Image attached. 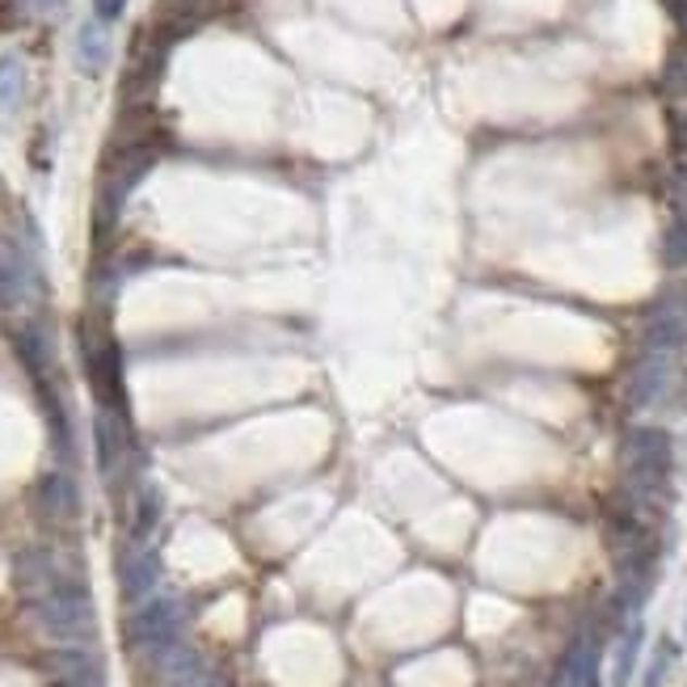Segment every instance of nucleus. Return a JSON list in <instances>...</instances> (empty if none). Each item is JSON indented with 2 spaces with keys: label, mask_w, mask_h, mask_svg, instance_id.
Masks as SVG:
<instances>
[{
  "label": "nucleus",
  "mask_w": 687,
  "mask_h": 687,
  "mask_svg": "<svg viewBox=\"0 0 687 687\" xmlns=\"http://www.w3.org/2000/svg\"><path fill=\"white\" fill-rule=\"evenodd\" d=\"M127 641L143 662H152L157 653L177 646L182 641V603L177 599H143L127 620Z\"/></svg>",
  "instance_id": "obj_2"
},
{
  "label": "nucleus",
  "mask_w": 687,
  "mask_h": 687,
  "mask_svg": "<svg viewBox=\"0 0 687 687\" xmlns=\"http://www.w3.org/2000/svg\"><path fill=\"white\" fill-rule=\"evenodd\" d=\"M675 658H679V646H675L671 637H662V641H658V650H653V658H650V671H646V687L666 684V675H671Z\"/></svg>",
  "instance_id": "obj_19"
},
{
  "label": "nucleus",
  "mask_w": 687,
  "mask_h": 687,
  "mask_svg": "<svg viewBox=\"0 0 687 687\" xmlns=\"http://www.w3.org/2000/svg\"><path fill=\"white\" fill-rule=\"evenodd\" d=\"M26 4H30V9H38V13H55L64 0H26Z\"/></svg>",
  "instance_id": "obj_22"
},
{
  "label": "nucleus",
  "mask_w": 687,
  "mask_h": 687,
  "mask_svg": "<svg viewBox=\"0 0 687 687\" xmlns=\"http://www.w3.org/2000/svg\"><path fill=\"white\" fill-rule=\"evenodd\" d=\"M47 671L51 687H105L102 658L85 646H60L55 653H47Z\"/></svg>",
  "instance_id": "obj_7"
},
{
  "label": "nucleus",
  "mask_w": 687,
  "mask_h": 687,
  "mask_svg": "<svg viewBox=\"0 0 687 687\" xmlns=\"http://www.w3.org/2000/svg\"><path fill=\"white\" fill-rule=\"evenodd\" d=\"M13 350H17V359H22V367L30 372L35 384H47V338L38 334L35 325H22V329H13Z\"/></svg>",
  "instance_id": "obj_13"
},
{
  "label": "nucleus",
  "mask_w": 687,
  "mask_h": 687,
  "mask_svg": "<svg viewBox=\"0 0 687 687\" xmlns=\"http://www.w3.org/2000/svg\"><path fill=\"white\" fill-rule=\"evenodd\" d=\"M93 439H98V469H102L105 482H114L127 464V422L118 410L98 413V426H93Z\"/></svg>",
  "instance_id": "obj_9"
},
{
  "label": "nucleus",
  "mask_w": 687,
  "mask_h": 687,
  "mask_svg": "<svg viewBox=\"0 0 687 687\" xmlns=\"http://www.w3.org/2000/svg\"><path fill=\"white\" fill-rule=\"evenodd\" d=\"M26 608H30L38 628L64 646H85L98 633V612H93V599H89L85 583H68L51 595H38Z\"/></svg>",
  "instance_id": "obj_1"
},
{
  "label": "nucleus",
  "mask_w": 687,
  "mask_h": 687,
  "mask_svg": "<svg viewBox=\"0 0 687 687\" xmlns=\"http://www.w3.org/2000/svg\"><path fill=\"white\" fill-rule=\"evenodd\" d=\"M641 641H646V624L633 620L620 637V650H616V666H612V687H628L633 671H637V658H641Z\"/></svg>",
  "instance_id": "obj_14"
},
{
  "label": "nucleus",
  "mask_w": 687,
  "mask_h": 687,
  "mask_svg": "<svg viewBox=\"0 0 687 687\" xmlns=\"http://www.w3.org/2000/svg\"><path fill=\"white\" fill-rule=\"evenodd\" d=\"M662 85L666 93L675 98H687V42H679L671 55H666V68H662Z\"/></svg>",
  "instance_id": "obj_18"
},
{
  "label": "nucleus",
  "mask_w": 687,
  "mask_h": 687,
  "mask_svg": "<svg viewBox=\"0 0 687 687\" xmlns=\"http://www.w3.org/2000/svg\"><path fill=\"white\" fill-rule=\"evenodd\" d=\"M26 93V68L17 55H0V105H17Z\"/></svg>",
  "instance_id": "obj_16"
},
{
  "label": "nucleus",
  "mask_w": 687,
  "mask_h": 687,
  "mask_svg": "<svg viewBox=\"0 0 687 687\" xmlns=\"http://www.w3.org/2000/svg\"><path fill=\"white\" fill-rule=\"evenodd\" d=\"M85 372L93 392L102 397V410L123 413V354L110 338H85Z\"/></svg>",
  "instance_id": "obj_5"
},
{
  "label": "nucleus",
  "mask_w": 687,
  "mask_h": 687,
  "mask_svg": "<svg viewBox=\"0 0 687 687\" xmlns=\"http://www.w3.org/2000/svg\"><path fill=\"white\" fill-rule=\"evenodd\" d=\"M662 262H666L671 271H684L687 266V220L684 215H675V224H666V233H662Z\"/></svg>",
  "instance_id": "obj_17"
},
{
  "label": "nucleus",
  "mask_w": 687,
  "mask_h": 687,
  "mask_svg": "<svg viewBox=\"0 0 687 687\" xmlns=\"http://www.w3.org/2000/svg\"><path fill=\"white\" fill-rule=\"evenodd\" d=\"M38 511L47 523H72L76 511H80V494H76V482H72L68 473H47L42 482H38Z\"/></svg>",
  "instance_id": "obj_10"
},
{
  "label": "nucleus",
  "mask_w": 687,
  "mask_h": 687,
  "mask_svg": "<svg viewBox=\"0 0 687 687\" xmlns=\"http://www.w3.org/2000/svg\"><path fill=\"white\" fill-rule=\"evenodd\" d=\"M35 291V271L26 262V253L13 241L0 237V309H22Z\"/></svg>",
  "instance_id": "obj_8"
},
{
  "label": "nucleus",
  "mask_w": 687,
  "mask_h": 687,
  "mask_svg": "<svg viewBox=\"0 0 687 687\" xmlns=\"http://www.w3.org/2000/svg\"><path fill=\"white\" fill-rule=\"evenodd\" d=\"M646 346L653 350H684L687 346V309L684 304H662V312H653L646 325Z\"/></svg>",
  "instance_id": "obj_11"
},
{
  "label": "nucleus",
  "mask_w": 687,
  "mask_h": 687,
  "mask_svg": "<svg viewBox=\"0 0 687 687\" xmlns=\"http://www.w3.org/2000/svg\"><path fill=\"white\" fill-rule=\"evenodd\" d=\"M675 372H679V354L675 350H653L637 359L633 376H628V405L633 410H653L675 392Z\"/></svg>",
  "instance_id": "obj_3"
},
{
  "label": "nucleus",
  "mask_w": 687,
  "mask_h": 687,
  "mask_svg": "<svg viewBox=\"0 0 687 687\" xmlns=\"http://www.w3.org/2000/svg\"><path fill=\"white\" fill-rule=\"evenodd\" d=\"M123 9H127V0H93V17L98 22H118L123 17Z\"/></svg>",
  "instance_id": "obj_21"
},
{
  "label": "nucleus",
  "mask_w": 687,
  "mask_h": 687,
  "mask_svg": "<svg viewBox=\"0 0 687 687\" xmlns=\"http://www.w3.org/2000/svg\"><path fill=\"white\" fill-rule=\"evenodd\" d=\"M68 583H80L72 570L60 565V557H51L47 549H22L13 557V586H17V595L30 603L38 595H51V590H60V586Z\"/></svg>",
  "instance_id": "obj_4"
},
{
  "label": "nucleus",
  "mask_w": 687,
  "mask_h": 687,
  "mask_svg": "<svg viewBox=\"0 0 687 687\" xmlns=\"http://www.w3.org/2000/svg\"><path fill=\"white\" fill-rule=\"evenodd\" d=\"M0 190H4V182H0Z\"/></svg>",
  "instance_id": "obj_23"
},
{
  "label": "nucleus",
  "mask_w": 687,
  "mask_h": 687,
  "mask_svg": "<svg viewBox=\"0 0 687 687\" xmlns=\"http://www.w3.org/2000/svg\"><path fill=\"white\" fill-rule=\"evenodd\" d=\"M105 64H110V42H105L102 22L93 17V22H85L76 30V68L85 76H102Z\"/></svg>",
  "instance_id": "obj_12"
},
{
  "label": "nucleus",
  "mask_w": 687,
  "mask_h": 687,
  "mask_svg": "<svg viewBox=\"0 0 687 687\" xmlns=\"http://www.w3.org/2000/svg\"><path fill=\"white\" fill-rule=\"evenodd\" d=\"M157 578H161V561H157V552L148 549V545L132 540V545L118 549V590H123L127 603L152 599Z\"/></svg>",
  "instance_id": "obj_6"
},
{
  "label": "nucleus",
  "mask_w": 687,
  "mask_h": 687,
  "mask_svg": "<svg viewBox=\"0 0 687 687\" xmlns=\"http://www.w3.org/2000/svg\"><path fill=\"white\" fill-rule=\"evenodd\" d=\"M666 127H671V152H675V161L687 165V114L684 110H671V114H666Z\"/></svg>",
  "instance_id": "obj_20"
},
{
  "label": "nucleus",
  "mask_w": 687,
  "mask_h": 687,
  "mask_svg": "<svg viewBox=\"0 0 687 687\" xmlns=\"http://www.w3.org/2000/svg\"><path fill=\"white\" fill-rule=\"evenodd\" d=\"M161 523V494L152 489V485H143L139 489V502H136V527H132V540H148L152 536V527Z\"/></svg>",
  "instance_id": "obj_15"
}]
</instances>
